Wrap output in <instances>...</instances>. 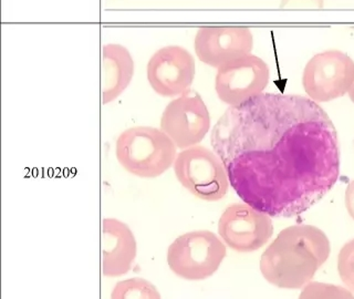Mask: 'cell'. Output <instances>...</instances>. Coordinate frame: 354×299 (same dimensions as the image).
Segmentation results:
<instances>
[{
  "label": "cell",
  "mask_w": 354,
  "mask_h": 299,
  "mask_svg": "<svg viewBox=\"0 0 354 299\" xmlns=\"http://www.w3.org/2000/svg\"><path fill=\"white\" fill-rule=\"evenodd\" d=\"M210 143L238 197L270 217L307 212L340 176L333 122L319 103L299 94L263 92L230 107Z\"/></svg>",
  "instance_id": "obj_1"
},
{
  "label": "cell",
  "mask_w": 354,
  "mask_h": 299,
  "mask_svg": "<svg viewBox=\"0 0 354 299\" xmlns=\"http://www.w3.org/2000/svg\"><path fill=\"white\" fill-rule=\"evenodd\" d=\"M331 253L329 238L313 225H292L278 234L260 258V271L271 285L300 289L309 284Z\"/></svg>",
  "instance_id": "obj_2"
},
{
  "label": "cell",
  "mask_w": 354,
  "mask_h": 299,
  "mask_svg": "<svg viewBox=\"0 0 354 299\" xmlns=\"http://www.w3.org/2000/svg\"><path fill=\"white\" fill-rule=\"evenodd\" d=\"M177 154L174 142L158 127H129L115 141V156L122 167L143 179H154L165 173L174 165Z\"/></svg>",
  "instance_id": "obj_3"
},
{
  "label": "cell",
  "mask_w": 354,
  "mask_h": 299,
  "mask_svg": "<svg viewBox=\"0 0 354 299\" xmlns=\"http://www.w3.org/2000/svg\"><path fill=\"white\" fill-rule=\"evenodd\" d=\"M226 244L215 233L201 230L178 236L167 249L169 269L183 280H204L218 271Z\"/></svg>",
  "instance_id": "obj_4"
},
{
  "label": "cell",
  "mask_w": 354,
  "mask_h": 299,
  "mask_svg": "<svg viewBox=\"0 0 354 299\" xmlns=\"http://www.w3.org/2000/svg\"><path fill=\"white\" fill-rule=\"evenodd\" d=\"M173 167L178 182L194 197L207 202L226 197L230 185L226 166L213 150L203 145L182 150Z\"/></svg>",
  "instance_id": "obj_5"
},
{
  "label": "cell",
  "mask_w": 354,
  "mask_h": 299,
  "mask_svg": "<svg viewBox=\"0 0 354 299\" xmlns=\"http://www.w3.org/2000/svg\"><path fill=\"white\" fill-rule=\"evenodd\" d=\"M302 86L317 103L343 97L354 86V61L339 50L317 53L304 68Z\"/></svg>",
  "instance_id": "obj_6"
},
{
  "label": "cell",
  "mask_w": 354,
  "mask_h": 299,
  "mask_svg": "<svg viewBox=\"0 0 354 299\" xmlns=\"http://www.w3.org/2000/svg\"><path fill=\"white\" fill-rule=\"evenodd\" d=\"M209 111L197 92L188 90L166 105L160 116V129L174 142L177 149L198 145L209 132Z\"/></svg>",
  "instance_id": "obj_7"
},
{
  "label": "cell",
  "mask_w": 354,
  "mask_h": 299,
  "mask_svg": "<svg viewBox=\"0 0 354 299\" xmlns=\"http://www.w3.org/2000/svg\"><path fill=\"white\" fill-rule=\"evenodd\" d=\"M221 241L238 253H252L265 246L274 234L270 216L246 203L230 205L218 221Z\"/></svg>",
  "instance_id": "obj_8"
},
{
  "label": "cell",
  "mask_w": 354,
  "mask_h": 299,
  "mask_svg": "<svg viewBox=\"0 0 354 299\" xmlns=\"http://www.w3.org/2000/svg\"><path fill=\"white\" fill-rule=\"evenodd\" d=\"M270 79L268 64L257 55H245L217 69L215 90L219 100L230 107L257 97Z\"/></svg>",
  "instance_id": "obj_9"
},
{
  "label": "cell",
  "mask_w": 354,
  "mask_h": 299,
  "mask_svg": "<svg viewBox=\"0 0 354 299\" xmlns=\"http://www.w3.org/2000/svg\"><path fill=\"white\" fill-rule=\"evenodd\" d=\"M195 75V59L180 46L171 44L160 48L147 62V81L160 97H180L185 93L193 84Z\"/></svg>",
  "instance_id": "obj_10"
},
{
  "label": "cell",
  "mask_w": 354,
  "mask_h": 299,
  "mask_svg": "<svg viewBox=\"0 0 354 299\" xmlns=\"http://www.w3.org/2000/svg\"><path fill=\"white\" fill-rule=\"evenodd\" d=\"M254 35L249 28L236 26L203 27L194 39V49L203 64L218 69L232 61L250 55Z\"/></svg>",
  "instance_id": "obj_11"
},
{
  "label": "cell",
  "mask_w": 354,
  "mask_h": 299,
  "mask_svg": "<svg viewBox=\"0 0 354 299\" xmlns=\"http://www.w3.org/2000/svg\"><path fill=\"white\" fill-rule=\"evenodd\" d=\"M101 247L104 276H123L132 269L138 245L132 230L124 221L111 217L103 219Z\"/></svg>",
  "instance_id": "obj_12"
},
{
  "label": "cell",
  "mask_w": 354,
  "mask_h": 299,
  "mask_svg": "<svg viewBox=\"0 0 354 299\" xmlns=\"http://www.w3.org/2000/svg\"><path fill=\"white\" fill-rule=\"evenodd\" d=\"M134 60L130 51L120 44L102 47L101 94L103 105L113 102L130 86L134 77Z\"/></svg>",
  "instance_id": "obj_13"
},
{
  "label": "cell",
  "mask_w": 354,
  "mask_h": 299,
  "mask_svg": "<svg viewBox=\"0 0 354 299\" xmlns=\"http://www.w3.org/2000/svg\"><path fill=\"white\" fill-rule=\"evenodd\" d=\"M111 299H162L158 288L149 280L133 277L114 286Z\"/></svg>",
  "instance_id": "obj_14"
},
{
  "label": "cell",
  "mask_w": 354,
  "mask_h": 299,
  "mask_svg": "<svg viewBox=\"0 0 354 299\" xmlns=\"http://www.w3.org/2000/svg\"><path fill=\"white\" fill-rule=\"evenodd\" d=\"M299 299H354V293L342 286L310 282L302 288Z\"/></svg>",
  "instance_id": "obj_15"
},
{
  "label": "cell",
  "mask_w": 354,
  "mask_h": 299,
  "mask_svg": "<svg viewBox=\"0 0 354 299\" xmlns=\"http://www.w3.org/2000/svg\"><path fill=\"white\" fill-rule=\"evenodd\" d=\"M337 273L348 291L354 293V238L344 244L337 255Z\"/></svg>",
  "instance_id": "obj_16"
},
{
  "label": "cell",
  "mask_w": 354,
  "mask_h": 299,
  "mask_svg": "<svg viewBox=\"0 0 354 299\" xmlns=\"http://www.w3.org/2000/svg\"><path fill=\"white\" fill-rule=\"evenodd\" d=\"M324 0H282L281 9L322 8Z\"/></svg>",
  "instance_id": "obj_17"
},
{
  "label": "cell",
  "mask_w": 354,
  "mask_h": 299,
  "mask_svg": "<svg viewBox=\"0 0 354 299\" xmlns=\"http://www.w3.org/2000/svg\"><path fill=\"white\" fill-rule=\"evenodd\" d=\"M344 204L348 215L351 216V219L354 221V180L348 183V185L346 186Z\"/></svg>",
  "instance_id": "obj_18"
},
{
  "label": "cell",
  "mask_w": 354,
  "mask_h": 299,
  "mask_svg": "<svg viewBox=\"0 0 354 299\" xmlns=\"http://www.w3.org/2000/svg\"><path fill=\"white\" fill-rule=\"evenodd\" d=\"M348 96H350V99L352 100V102L354 103V86L353 88H352L351 91L348 92Z\"/></svg>",
  "instance_id": "obj_19"
}]
</instances>
